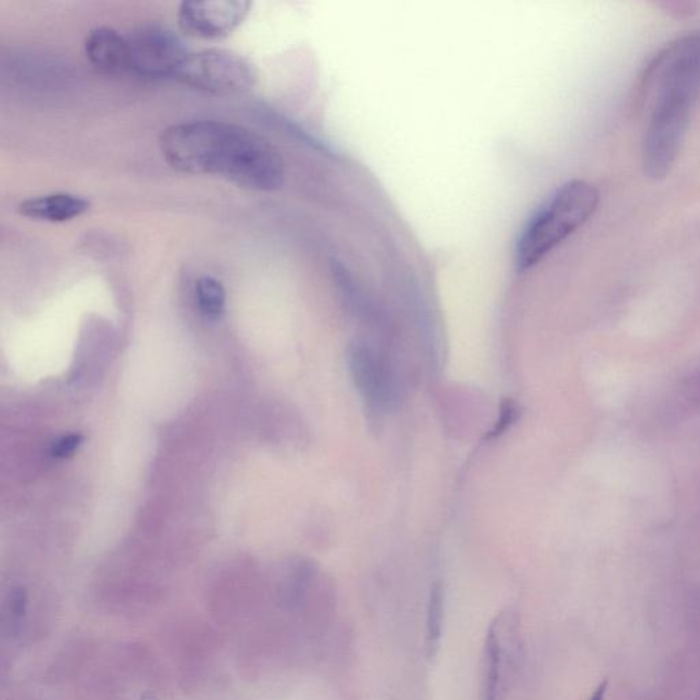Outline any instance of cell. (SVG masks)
<instances>
[{
	"mask_svg": "<svg viewBox=\"0 0 700 700\" xmlns=\"http://www.w3.org/2000/svg\"><path fill=\"white\" fill-rule=\"evenodd\" d=\"M128 37L129 70L147 78L174 77L188 57L180 37L160 26H143Z\"/></svg>",
	"mask_w": 700,
	"mask_h": 700,
	"instance_id": "6",
	"label": "cell"
},
{
	"mask_svg": "<svg viewBox=\"0 0 700 700\" xmlns=\"http://www.w3.org/2000/svg\"><path fill=\"white\" fill-rule=\"evenodd\" d=\"M174 78L211 95H240L251 91L258 83V70L236 51L211 48L189 54Z\"/></svg>",
	"mask_w": 700,
	"mask_h": 700,
	"instance_id": "4",
	"label": "cell"
},
{
	"mask_svg": "<svg viewBox=\"0 0 700 700\" xmlns=\"http://www.w3.org/2000/svg\"><path fill=\"white\" fill-rule=\"evenodd\" d=\"M350 371L359 392L375 413L392 408L397 398V387L389 364L366 342L355 341L348 352Z\"/></svg>",
	"mask_w": 700,
	"mask_h": 700,
	"instance_id": "8",
	"label": "cell"
},
{
	"mask_svg": "<svg viewBox=\"0 0 700 700\" xmlns=\"http://www.w3.org/2000/svg\"><path fill=\"white\" fill-rule=\"evenodd\" d=\"M653 102L644 133V174L662 180L679 156L681 144L700 99V32L670 44L650 72Z\"/></svg>",
	"mask_w": 700,
	"mask_h": 700,
	"instance_id": "2",
	"label": "cell"
},
{
	"mask_svg": "<svg viewBox=\"0 0 700 700\" xmlns=\"http://www.w3.org/2000/svg\"><path fill=\"white\" fill-rule=\"evenodd\" d=\"M609 680H603L601 684L598 685L597 690L592 694L590 700H605L606 692H608Z\"/></svg>",
	"mask_w": 700,
	"mask_h": 700,
	"instance_id": "15",
	"label": "cell"
},
{
	"mask_svg": "<svg viewBox=\"0 0 700 700\" xmlns=\"http://www.w3.org/2000/svg\"><path fill=\"white\" fill-rule=\"evenodd\" d=\"M599 191L573 180L558 188L525 223L516 245V266L530 270L590 221L598 210Z\"/></svg>",
	"mask_w": 700,
	"mask_h": 700,
	"instance_id": "3",
	"label": "cell"
},
{
	"mask_svg": "<svg viewBox=\"0 0 700 700\" xmlns=\"http://www.w3.org/2000/svg\"><path fill=\"white\" fill-rule=\"evenodd\" d=\"M85 55L96 69L104 73H124L129 70L128 37L110 28L99 26L85 37Z\"/></svg>",
	"mask_w": 700,
	"mask_h": 700,
	"instance_id": "9",
	"label": "cell"
},
{
	"mask_svg": "<svg viewBox=\"0 0 700 700\" xmlns=\"http://www.w3.org/2000/svg\"><path fill=\"white\" fill-rule=\"evenodd\" d=\"M160 151L175 171L215 175L249 191H277L285 181V162L273 145L227 122L170 126L160 136Z\"/></svg>",
	"mask_w": 700,
	"mask_h": 700,
	"instance_id": "1",
	"label": "cell"
},
{
	"mask_svg": "<svg viewBox=\"0 0 700 700\" xmlns=\"http://www.w3.org/2000/svg\"><path fill=\"white\" fill-rule=\"evenodd\" d=\"M519 629L515 616L494 618L484 642L482 700H505L519 653Z\"/></svg>",
	"mask_w": 700,
	"mask_h": 700,
	"instance_id": "5",
	"label": "cell"
},
{
	"mask_svg": "<svg viewBox=\"0 0 700 700\" xmlns=\"http://www.w3.org/2000/svg\"><path fill=\"white\" fill-rule=\"evenodd\" d=\"M84 443V437L81 434H69L65 437L59 438L57 442H54L51 448L52 457L55 459H69L74 453L80 449V446Z\"/></svg>",
	"mask_w": 700,
	"mask_h": 700,
	"instance_id": "13",
	"label": "cell"
},
{
	"mask_svg": "<svg viewBox=\"0 0 700 700\" xmlns=\"http://www.w3.org/2000/svg\"><path fill=\"white\" fill-rule=\"evenodd\" d=\"M196 301L207 318H221L226 307V290L218 279L206 275L196 282Z\"/></svg>",
	"mask_w": 700,
	"mask_h": 700,
	"instance_id": "12",
	"label": "cell"
},
{
	"mask_svg": "<svg viewBox=\"0 0 700 700\" xmlns=\"http://www.w3.org/2000/svg\"><path fill=\"white\" fill-rule=\"evenodd\" d=\"M517 416H519V408H517L516 402L512 400L504 401L501 407L500 419H498L497 424L491 430L490 438L500 437L501 434H504L516 422Z\"/></svg>",
	"mask_w": 700,
	"mask_h": 700,
	"instance_id": "14",
	"label": "cell"
},
{
	"mask_svg": "<svg viewBox=\"0 0 700 700\" xmlns=\"http://www.w3.org/2000/svg\"><path fill=\"white\" fill-rule=\"evenodd\" d=\"M252 3L245 0L184 2L177 20L185 35L199 39H222L232 35L247 18Z\"/></svg>",
	"mask_w": 700,
	"mask_h": 700,
	"instance_id": "7",
	"label": "cell"
},
{
	"mask_svg": "<svg viewBox=\"0 0 700 700\" xmlns=\"http://www.w3.org/2000/svg\"><path fill=\"white\" fill-rule=\"evenodd\" d=\"M443 618H445V590L443 584H433L428 598L426 620V655L430 661L437 658L441 650Z\"/></svg>",
	"mask_w": 700,
	"mask_h": 700,
	"instance_id": "11",
	"label": "cell"
},
{
	"mask_svg": "<svg viewBox=\"0 0 700 700\" xmlns=\"http://www.w3.org/2000/svg\"><path fill=\"white\" fill-rule=\"evenodd\" d=\"M91 208V201L72 193H50L29 197L18 206L22 217L32 221L63 223L80 218Z\"/></svg>",
	"mask_w": 700,
	"mask_h": 700,
	"instance_id": "10",
	"label": "cell"
}]
</instances>
